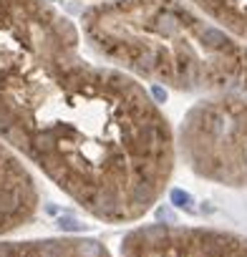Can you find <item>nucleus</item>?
Returning a JSON list of instances; mask_svg holds the SVG:
<instances>
[{"label": "nucleus", "instance_id": "obj_1", "mask_svg": "<svg viewBox=\"0 0 247 257\" xmlns=\"http://www.w3.org/2000/svg\"><path fill=\"white\" fill-rule=\"evenodd\" d=\"M0 142L106 224L142 222L177 169L159 101L88 56L58 0H0Z\"/></svg>", "mask_w": 247, "mask_h": 257}, {"label": "nucleus", "instance_id": "obj_2", "mask_svg": "<svg viewBox=\"0 0 247 257\" xmlns=\"http://www.w3.org/2000/svg\"><path fill=\"white\" fill-rule=\"evenodd\" d=\"M93 58L184 96L247 91V43L192 0H98L78 16Z\"/></svg>", "mask_w": 247, "mask_h": 257}, {"label": "nucleus", "instance_id": "obj_3", "mask_svg": "<svg viewBox=\"0 0 247 257\" xmlns=\"http://www.w3.org/2000/svg\"><path fill=\"white\" fill-rule=\"evenodd\" d=\"M174 152L197 179L247 187V91L197 98L174 126Z\"/></svg>", "mask_w": 247, "mask_h": 257}, {"label": "nucleus", "instance_id": "obj_4", "mask_svg": "<svg viewBox=\"0 0 247 257\" xmlns=\"http://www.w3.org/2000/svg\"><path fill=\"white\" fill-rule=\"evenodd\" d=\"M116 257H247V234L199 224H137L124 234Z\"/></svg>", "mask_w": 247, "mask_h": 257}, {"label": "nucleus", "instance_id": "obj_5", "mask_svg": "<svg viewBox=\"0 0 247 257\" xmlns=\"http://www.w3.org/2000/svg\"><path fill=\"white\" fill-rule=\"evenodd\" d=\"M43 204L38 174L0 142V237H13L38 219Z\"/></svg>", "mask_w": 247, "mask_h": 257}, {"label": "nucleus", "instance_id": "obj_6", "mask_svg": "<svg viewBox=\"0 0 247 257\" xmlns=\"http://www.w3.org/2000/svg\"><path fill=\"white\" fill-rule=\"evenodd\" d=\"M0 257H113V252L86 234L0 237Z\"/></svg>", "mask_w": 247, "mask_h": 257}, {"label": "nucleus", "instance_id": "obj_7", "mask_svg": "<svg viewBox=\"0 0 247 257\" xmlns=\"http://www.w3.org/2000/svg\"><path fill=\"white\" fill-rule=\"evenodd\" d=\"M219 28L247 43V0H192Z\"/></svg>", "mask_w": 247, "mask_h": 257}, {"label": "nucleus", "instance_id": "obj_8", "mask_svg": "<svg viewBox=\"0 0 247 257\" xmlns=\"http://www.w3.org/2000/svg\"><path fill=\"white\" fill-rule=\"evenodd\" d=\"M78 3H86L88 6V3H98V0H78Z\"/></svg>", "mask_w": 247, "mask_h": 257}]
</instances>
